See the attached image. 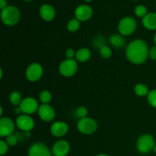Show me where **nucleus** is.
Listing matches in <instances>:
<instances>
[{
    "instance_id": "nucleus-37",
    "label": "nucleus",
    "mask_w": 156,
    "mask_h": 156,
    "mask_svg": "<svg viewBox=\"0 0 156 156\" xmlns=\"http://www.w3.org/2000/svg\"><path fill=\"white\" fill-rule=\"evenodd\" d=\"M154 42H155V45H156V32H155V36H154Z\"/></svg>"
},
{
    "instance_id": "nucleus-25",
    "label": "nucleus",
    "mask_w": 156,
    "mask_h": 156,
    "mask_svg": "<svg viewBox=\"0 0 156 156\" xmlns=\"http://www.w3.org/2000/svg\"><path fill=\"white\" fill-rule=\"evenodd\" d=\"M105 37L102 35H97L93 40V45L100 50L102 47L105 46Z\"/></svg>"
},
{
    "instance_id": "nucleus-9",
    "label": "nucleus",
    "mask_w": 156,
    "mask_h": 156,
    "mask_svg": "<svg viewBox=\"0 0 156 156\" xmlns=\"http://www.w3.org/2000/svg\"><path fill=\"white\" fill-rule=\"evenodd\" d=\"M19 108H21L23 114L30 115V114H34L36 111H38L39 105H38L37 101L34 98L27 97L23 99Z\"/></svg>"
},
{
    "instance_id": "nucleus-21",
    "label": "nucleus",
    "mask_w": 156,
    "mask_h": 156,
    "mask_svg": "<svg viewBox=\"0 0 156 156\" xmlns=\"http://www.w3.org/2000/svg\"><path fill=\"white\" fill-rule=\"evenodd\" d=\"M9 100H10L11 104H12V105L18 107L20 106V105H21L23 99H22V96H21V94H20L18 91H12V92L10 94V95H9Z\"/></svg>"
},
{
    "instance_id": "nucleus-32",
    "label": "nucleus",
    "mask_w": 156,
    "mask_h": 156,
    "mask_svg": "<svg viewBox=\"0 0 156 156\" xmlns=\"http://www.w3.org/2000/svg\"><path fill=\"white\" fill-rule=\"evenodd\" d=\"M149 56L150 57V59H152V60H156V45L152 47V48L149 50Z\"/></svg>"
},
{
    "instance_id": "nucleus-28",
    "label": "nucleus",
    "mask_w": 156,
    "mask_h": 156,
    "mask_svg": "<svg viewBox=\"0 0 156 156\" xmlns=\"http://www.w3.org/2000/svg\"><path fill=\"white\" fill-rule=\"evenodd\" d=\"M88 114V109L84 106H80L76 109V116L80 119L87 117Z\"/></svg>"
},
{
    "instance_id": "nucleus-10",
    "label": "nucleus",
    "mask_w": 156,
    "mask_h": 156,
    "mask_svg": "<svg viewBox=\"0 0 156 156\" xmlns=\"http://www.w3.org/2000/svg\"><path fill=\"white\" fill-rule=\"evenodd\" d=\"M28 156H52L53 153L47 145L42 143H34L28 149Z\"/></svg>"
},
{
    "instance_id": "nucleus-18",
    "label": "nucleus",
    "mask_w": 156,
    "mask_h": 156,
    "mask_svg": "<svg viewBox=\"0 0 156 156\" xmlns=\"http://www.w3.org/2000/svg\"><path fill=\"white\" fill-rule=\"evenodd\" d=\"M109 42L115 48H121L126 44V40L120 34H114L110 37Z\"/></svg>"
},
{
    "instance_id": "nucleus-12",
    "label": "nucleus",
    "mask_w": 156,
    "mask_h": 156,
    "mask_svg": "<svg viewBox=\"0 0 156 156\" xmlns=\"http://www.w3.org/2000/svg\"><path fill=\"white\" fill-rule=\"evenodd\" d=\"M37 114L40 118L44 122L52 121L56 116V113L53 107L50 106V105H44V104L40 105Z\"/></svg>"
},
{
    "instance_id": "nucleus-29",
    "label": "nucleus",
    "mask_w": 156,
    "mask_h": 156,
    "mask_svg": "<svg viewBox=\"0 0 156 156\" xmlns=\"http://www.w3.org/2000/svg\"><path fill=\"white\" fill-rule=\"evenodd\" d=\"M5 138V142L9 146H15L18 143V139L15 134H11V135L6 136Z\"/></svg>"
},
{
    "instance_id": "nucleus-24",
    "label": "nucleus",
    "mask_w": 156,
    "mask_h": 156,
    "mask_svg": "<svg viewBox=\"0 0 156 156\" xmlns=\"http://www.w3.org/2000/svg\"><path fill=\"white\" fill-rule=\"evenodd\" d=\"M134 13L139 18H143L148 14L147 8L143 5H139L134 9Z\"/></svg>"
},
{
    "instance_id": "nucleus-26",
    "label": "nucleus",
    "mask_w": 156,
    "mask_h": 156,
    "mask_svg": "<svg viewBox=\"0 0 156 156\" xmlns=\"http://www.w3.org/2000/svg\"><path fill=\"white\" fill-rule=\"evenodd\" d=\"M99 50H100V55L104 59H109L112 56V50L108 46H104Z\"/></svg>"
},
{
    "instance_id": "nucleus-39",
    "label": "nucleus",
    "mask_w": 156,
    "mask_h": 156,
    "mask_svg": "<svg viewBox=\"0 0 156 156\" xmlns=\"http://www.w3.org/2000/svg\"><path fill=\"white\" fill-rule=\"evenodd\" d=\"M84 1L88 2H91V1H92V0H84Z\"/></svg>"
},
{
    "instance_id": "nucleus-40",
    "label": "nucleus",
    "mask_w": 156,
    "mask_h": 156,
    "mask_svg": "<svg viewBox=\"0 0 156 156\" xmlns=\"http://www.w3.org/2000/svg\"><path fill=\"white\" fill-rule=\"evenodd\" d=\"M25 2H30V1H33V0H24Z\"/></svg>"
},
{
    "instance_id": "nucleus-41",
    "label": "nucleus",
    "mask_w": 156,
    "mask_h": 156,
    "mask_svg": "<svg viewBox=\"0 0 156 156\" xmlns=\"http://www.w3.org/2000/svg\"><path fill=\"white\" fill-rule=\"evenodd\" d=\"M133 1H138V0H133Z\"/></svg>"
},
{
    "instance_id": "nucleus-3",
    "label": "nucleus",
    "mask_w": 156,
    "mask_h": 156,
    "mask_svg": "<svg viewBox=\"0 0 156 156\" xmlns=\"http://www.w3.org/2000/svg\"><path fill=\"white\" fill-rule=\"evenodd\" d=\"M155 146L154 137L150 134H143L139 137L136 142L137 150L143 154H146L153 150Z\"/></svg>"
},
{
    "instance_id": "nucleus-16",
    "label": "nucleus",
    "mask_w": 156,
    "mask_h": 156,
    "mask_svg": "<svg viewBox=\"0 0 156 156\" xmlns=\"http://www.w3.org/2000/svg\"><path fill=\"white\" fill-rule=\"evenodd\" d=\"M40 15L46 21H51L56 16L55 9L50 4H44L40 8Z\"/></svg>"
},
{
    "instance_id": "nucleus-4",
    "label": "nucleus",
    "mask_w": 156,
    "mask_h": 156,
    "mask_svg": "<svg viewBox=\"0 0 156 156\" xmlns=\"http://www.w3.org/2000/svg\"><path fill=\"white\" fill-rule=\"evenodd\" d=\"M77 129L84 135H91L95 133L98 129V123L91 117L80 119L77 123Z\"/></svg>"
},
{
    "instance_id": "nucleus-1",
    "label": "nucleus",
    "mask_w": 156,
    "mask_h": 156,
    "mask_svg": "<svg viewBox=\"0 0 156 156\" xmlns=\"http://www.w3.org/2000/svg\"><path fill=\"white\" fill-rule=\"evenodd\" d=\"M149 47L147 44L141 39H136L130 42L126 47V57L133 64L144 63L149 56Z\"/></svg>"
},
{
    "instance_id": "nucleus-30",
    "label": "nucleus",
    "mask_w": 156,
    "mask_h": 156,
    "mask_svg": "<svg viewBox=\"0 0 156 156\" xmlns=\"http://www.w3.org/2000/svg\"><path fill=\"white\" fill-rule=\"evenodd\" d=\"M9 146L5 141L1 140L0 141V155H4L5 154L7 153L8 150H9Z\"/></svg>"
},
{
    "instance_id": "nucleus-38",
    "label": "nucleus",
    "mask_w": 156,
    "mask_h": 156,
    "mask_svg": "<svg viewBox=\"0 0 156 156\" xmlns=\"http://www.w3.org/2000/svg\"><path fill=\"white\" fill-rule=\"evenodd\" d=\"M153 152H155V153L156 154V144H155V147H154V149H153Z\"/></svg>"
},
{
    "instance_id": "nucleus-19",
    "label": "nucleus",
    "mask_w": 156,
    "mask_h": 156,
    "mask_svg": "<svg viewBox=\"0 0 156 156\" xmlns=\"http://www.w3.org/2000/svg\"><path fill=\"white\" fill-rule=\"evenodd\" d=\"M91 50L88 48H86V47H82V48L79 49V50L76 52L75 59H76L77 62H87V61L91 58Z\"/></svg>"
},
{
    "instance_id": "nucleus-20",
    "label": "nucleus",
    "mask_w": 156,
    "mask_h": 156,
    "mask_svg": "<svg viewBox=\"0 0 156 156\" xmlns=\"http://www.w3.org/2000/svg\"><path fill=\"white\" fill-rule=\"evenodd\" d=\"M134 92L136 93V95L140 96V97H144V96L148 95L149 91L148 87L145 84L139 83L134 87Z\"/></svg>"
},
{
    "instance_id": "nucleus-13",
    "label": "nucleus",
    "mask_w": 156,
    "mask_h": 156,
    "mask_svg": "<svg viewBox=\"0 0 156 156\" xmlns=\"http://www.w3.org/2000/svg\"><path fill=\"white\" fill-rule=\"evenodd\" d=\"M93 10L88 5L82 4L75 10V17L80 21H86L92 17Z\"/></svg>"
},
{
    "instance_id": "nucleus-17",
    "label": "nucleus",
    "mask_w": 156,
    "mask_h": 156,
    "mask_svg": "<svg viewBox=\"0 0 156 156\" xmlns=\"http://www.w3.org/2000/svg\"><path fill=\"white\" fill-rule=\"evenodd\" d=\"M143 26L148 30H156V13L150 12L148 13L142 20Z\"/></svg>"
},
{
    "instance_id": "nucleus-22",
    "label": "nucleus",
    "mask_w": 156,
    "mask_h": 156,
    "mask_svg": "<svg viewBox=\"0 0 156 156\" xmlns=\"http://www.w3.org/2000/svg\"><path fill=\"white\" fill-rule=\"evenodd\" d=\"M80 27V21L77 18H72L67 24V30L70 32H76Z\"/></svg>"
},
{
    "instance_id": "nucleus-23",
    "label": "nucleus",
    "mask_w": 156,
    "mask_h": 156,
    "mask_svg": "<svg viewBox=\"0 0 156 156\" xmlns=\"http://www.w3.org/2000/svg\"><path fill=\"white\" fill-rule=\"evenodd\" d=\"M39 98L42 104L49 105V103L52 101V94L47 90H44L40 93Z\"/></svg>"
},
{
    "instance_id": "nucleus-33",
    "label": "nucleus",
    "mask_w": 156,
    "mask_h": 156,
    "mask_svg": "<svg viewBox=\"0 0 156 156\" xmlns=\"http://www.w3.org/2000/svg\"><path fill=\"white\" fill-rule=\"evenodd\" d=\"M7 6V1L6 0H0V9H1V11L5 9Z\"/></svg>"
},
{
    "instance_id": "nucleus-31",
    "label": "nucleus",
    "mask_w": 156,
    "mask_h": 156,
    "mask_svg": "<svg viewBox=\"0 0 156 156\" xmlns=\"http://www.w3.org/2000/svg\"><path fill=\"white\" fill-rule=\"evenodd\" d=\"M76 52L72 48L67 49L66 51V59H74V58L76 57Z\"/></svg>"
},
{
    "instance_id": "nucleus-35",
    "label": "nucleus",
    "mask_w": 156,
    "mask_h": 156,
    "mask_svg": "<svg viewBox=\"0 0 156 156\" xmlns=\"http://www.w3.org/2000/svg\"><path fill=\"white\" fill-rule=\"evenodd\" d=\"M2 114H3V108L2 107H1V108H0V115L2 116Z\"/></svg>"
},
{
    "instance_id": "nucleus-14",
    "label": "nucleus",
    "mask_w": 156,
    "mask_h": 156,
    "mask_svg": "<svg viewBox=\"0 0 156 156\" xmlns=\"http://www.w3.org/2000/svg\"><path fill=\"white\" fill-rule=\"evenodd\" d=\"M70 150V145L67 141L60 140L56 142L52 148V153L54 156H66Z\"/></svg>"
},
{
    "instance_id": "nucleus-11",
    "label": "nucleus",
    "mask_w": 156,
    "mask_h": 156,
    "mask_svg": "<svg viewBox=\"0 0 156 156\" xmlns=\"http://www.w3.org/2000/svg\"><path fill=\"white\" fill-rule=\"evenodd\" d=\"M15 123L9 117H2L0 118V136L6 137L13 134L15 127Z\"/></svg>"
},
{
    "instance_id": "nucleus-27",
    "label": "nucleus",
    "mask_w": 156,
    "mask_h": 156,
    "mask_svg": "<svg viewBox=\"0 0 156 156\" xmlns=\"http://www.w3.org/2000/svg\"><path fill=\"white\" fill-rule=\"evenodd\" d=\"M147 99L149 105L156 108V89H153L149 91L147 95Z\"/></svg>"
},
{
    "instance_id": "nucleus-2",
    "label": "nucleus",
    "mask_w": 156,
    "mask_h": 156,
    "mask_svg": "<svg viewBox=\"0 0 156 156\" xmlns=\"http://www.w3.org/2000/svg\"><path fill=\"white\" fill-rule=\"evenodd\" d=\"M21 19V12L14 5H8L1 11V20L6 26L16 25Z\"/></svg>"
},
{
    "instance_id": "nucleus-36",
    "label": "nucleus",
    "mask_w": 156,
    "mask_h": 156,
    "mask_svg": "<svg viewBox=\"0 0 156 156\" xmlns=\"http://www.w3.org/2000/svg\"><path fill=\"white\" fill-rule=\"evenodd\" d=\"M96 156H109V155H106V154H99V155H98Z\"/></svg>"
},
{
    "instance_id": "nucleus-15",
    "label": "nucleus",
    "mask_w": 156,
    "mask_h": 156,
    "mask_svg": "<svg viewBox=\"0 0 156 156\" xmlns=\"http://www.w3.org/2000/svg\"><path fill=\"white\" fill-rule=\"evenodd\" d=\"M69 131V125L63 121H56L52 124L50 133L55 137H62L67 134Z\"/></svg>"
},
{
    "instance_id": "nucleus-8",
    "label": "nucleus",
    "mask_w": 156,
    "mask_h": 156,
    "mask_svg": "<svg viewBox=\"0 0 156 156\" xmlns=\"http://www.w3.org/2000/svg\"><path fill=\"white\" fill-rule=\"evenodd\" d=\"M15 124L18 129L24 132H30L34 127V120L28 114H22L18 116L15 121Z\"/></svg>"
},
{
    "instance_id": "nucleus-34",
    "label": "nucleus",
    "mask_w": 156,
    "mask_h": 156,
    "mask_svg": "<svg viewBox=\"0 0 156 156\" xmlns=\"http://www.w3.org/2000/svg\"><path fill=\"white\" fill-rule=\"evenodd\" d=\"M15 113L17 114V115H18V116L21 115V114H23L22 111H21V108H19V106L17 107V108H15Z\"/></svg>"
},
{
    "instance_id": "nucleus-5",
    "label": "nucleus",
    "mask_w": 156,
    "mask_h": 156,
    "mask_svg": "<svg viewBox=\"0 0 156 156\" xmlns=\"http://www.w3.org/2000/svg\"><path fill=\"white\" fill-rule=\"evenodd\" d=\"M136 21L133 18L129 16L124 17L118 24V31L123 36L132 34L136 29Z\"/></svg>"
},
{
    "instance_id": "nucleus-7",
    "label": "nucleus",
    "mask_w": 156,
    "mask_h": 156,
    "mask_svg": "<svg viewBox=\"0 0 156 156\" xmlns=\"http://www.w3.org/2000/svg\"><path fill=\"white\" fill-rule=\"evenodd\" d=\"M44 69L41 64L34 62L30 64L26 69V78L31 82H37L42 77Z\"/></svg>"
},
{
    "instance_id": "nucleus-6",
    "label": "nucleus",
    "mask_w": 156,
    "mask_h": 156,
    "mask_svg": "<svg viewBox=\"0 0 156 156\" xmlns=\"http://www.w3.org/2000/svg\"><path fill=\"white\" fill-rule=\"evenodd\" d=\"M78 70V62L75 59H66L59 66V72L62 76L71 77L74 76Z\"/></svg>"
}]
</instances>
